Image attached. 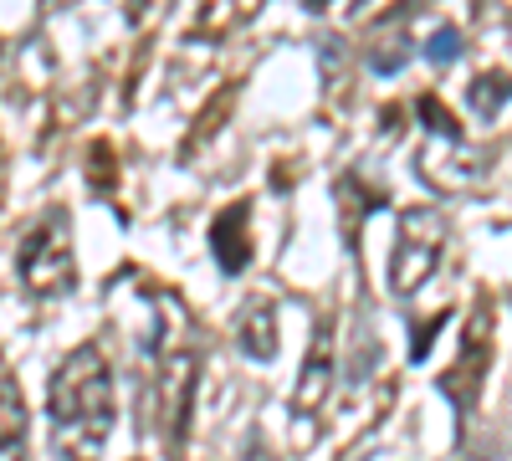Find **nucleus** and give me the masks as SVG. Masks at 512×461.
Returning a JSON list of instances; mask_svg holds the SVG:
<instances>
[{
  "label": "nucleus",
  "mask_w": 512,
  "mask_h": 461,
  "mask_svg": "<svg viewBox=\"0 0 512 461\" xmlns=\"http://www.w3.org/2000/svg\"><path fill=\"white\" fill-rule=\"evenodd\" d=\"M47 415H52V446L57 461H103V446L118 421L113 400V364L103 344H77L47 385Z\"/></svg>",
  "instance_id": "f257e3e1"
},
{
  "label": "nucleus",
  "mask_w": 512,
  "mask_h": 461,
  "mask_svg": "<svg viewBox=\"0 0 512 461\" xmlns=\"http://www.w3.org/2000/svg\"><path fill=\"white\" fill-rule=\"evenodd\" d=\"M159 303V328L149 339V359H154V415L164 431V451L169 461H180L185 436H190V410H195V380H200V339L190 313L169 298L154 292Z\"/></svg>",
  "instance_id": "f03ea898"
},
{
  "label": "nucleus",
  "mask_w": 512,
  "mask_h": 461,
  "mask_svg": "<svg viewBox=\"0 0 512 461\" xmlns=\"http://www.w3.org/2000/svg\"><path fill=\"white\" fill-rule=\"evenodd\" d=\"M16 277L31 298H67L77 292V251H72V216L47 205L16 241Z\"/></svg>",
  "instance_id": "7ed1b4c3"
},
{
  "label": "nucleus",
  "mask_w": 512,
  "mask_h": 461,
  "mask_svg": "<svg viewBox=\"0 0 512 461\" xmlns=\"http://www.w3.org/2000/svg\"><path fill=\"white\" fill-rule=\"evenodd\" d=\"M446 216L431 205H405L395 221V251H390V292L395 298H415V292L436 277L446 257Z\"/></svg>",
  "instance_id": "20e7f679"
},
{
  "label": "nucleus",
  "mask_w": 512,
  "mask_h": 461,
  "mask_svg": "<svg viewBox=\"0 0 512 461\" xmlns=\"http://www.w3.org/2000/svg\"><path fill=\"white\" fill-rule=\"evenodd\" d=\"M487 364H492V303H477L472 318H466V328H461V354H456V364L436 380V390H441V395L451 400V410H456V431L466 426V415L477 410Z\"/></svg>",
  "instance_id": "39448f33"
},
{
  "label": "nucleus",
  "mask_w": 512,
  "mask_h": 461,
  "mask_svg": "<svg viewBox=\"0 0 512 461\" xmlns=\"http://www.w3.org/2000/svg\"><path fill=\"white\" fill-rule=\"evenodd\" d=\"M487 164H492V154L477 149V144H466V139H431L420 149L415 170H420L425 185H436L446 195H461V190H482L487 185Z\"/></svg>",
  "instance_id": "423d86ee"
},
{
  "label": "nucleus",
  "mask_w": 512,
  "mask_h": 461,
  "mask_svg": "<svg viewBox=\"0 0 512 461\" xmlns=\"http://www.w3.org/2000/svg\"><path fill=\"white\" fill-rule=\"evenodd\" d=\"M328 385H333V323L323 318L313 328V344L303 354V369H297V390H292V415L297 426L308 421V415H318V405L328 400Z\"/></svg>",
  "instance_id": "0eeeda50"
},
{
  "label": "nucleus",
  "mask_w": 512,
  "mask_h": 461,
  "mask_svg": "<svg viewBox=\"0 0 512 461\" xmlns=\"http://www.w3.org/2000/svg\"><path fill=\"white\" fill-rule=\"evenodd\" d=\"M210 251H216V267L226 277H241L251 267V205L246 200H231L226 211L210 221Z\"/></svg>",
  "instance_id": "6e6552de"
},
{
  "label": "nucleus",
  "mask_w": 512,
  "mask_h": 461,
  "mask_svg": "<svg viewBox=\"0 0 512 461\" xmlns=\"http://www.w3.org/2000/svg\"><path fill=\"white\" fill-rule=\"evenodd\" d=\"M26 436H31V410L16 385V374L0 359V461H26Z\"/></svg>",
  "instance_id": "1a4fd4ad"
},
{
  "label": "nucleus",
  "mask_w": 512,
  "mask_h": 461,
  "mask_svg": "<svg viewBox=\"0 0 512 461\" xmlns=\"http://www.w3.org/2000/svg\"><path fill=\"white\" fill-rule=\"evenodd\" d=\"M236 349H241L246 359H256V364H272V359H277V313H272V303H256V308L241 318Z\"/></svg>",
  "instance_id": "9d476101"
},
{
  "label": "nucleus",
  "mask_w": 512,
  "mask_h": 461,
  "mask_svg": "<svg viewBox=\"0 0 512 461\" xmlns=\"http://www.w3.org/2000/svg\"><path fill=\"white\" fill-rule=\"evenodd\" d=\"M359 185H364L359 170H349L344 180H338V200H344V236H349V241H359V226L379 211L384 200H390L384 190H359Z\"/></svg>",
  "instance_id": "9b49d317"
},
{
  "label": "nucleus",
  "mask_w": 512,
  "mask_h": 461,
  "mask_svg": "<svg viewBox=\"0 0 512 461\" xmlns=\"http://www.w3.org/2000/svg\"><path fill=\"white\" fill-rule=\"evenodd\" d=\"M405 62H410V36H405V11H400L390 31H379V36L369 41V67H374L379 77H395Z\"/></svg>",
  "instance_id": "f8f14e48"
},
{
  "label": "nucleus",
  "mask_w": 512,
  "mask_h": 461,
  "mask_svg": "<svg viewBox=\"0 0 512 461\" xmlns=\"http://www.w3.org/2000/svg\"><path fill=\"white\" fill-rule=\"evenodd\" d=\"M502 103H512V72H477L472 88H466V108H472L477 118H497Z\"/></svg>",
  "instance_id": "ddd939ff"
},
{
  "label": "nucleus",
  "mask_w": 512,
  "mask_h": 461,
  "mask_svg": "<svg viewBox=\"0 0 512 461\" xmlns=\"http://www.w3.org/2000/svg\"><path fill=\"white\" fill-rule=\"evenodd\" d=\"M318 62H323V88H328V98L344 103V93L354 88V72H349V62H344V41L323 36V41H318Z\"/></svg>",
  "instance_id": "4468645a"
},
{
  "label": "nucleus",
  "mask_w": 512,
  "mask_h": 461,
  "mask_svg": "<svg viewBox=\"0 0 512 461\" xmlns=\"http://www.w3.org/2000/svg\"><path fill=\"white\" fill-rule=\"evenodd\" d=\"M415 113H420V123H425V134H431V139H461V123L446 113V103L436 93H420Z\"/></svg>",
  "instance_id": "2eb2a0df"
},
{
  "label": "nucleus",
  "mask_w": 512,
  "mask_h": 461,
  "mask_svg": "<svg viewBox=\"0 0 512 461\" xmlns=\"http://www.w3.org/2000/svg\"><path fill=\"white\" fill-rule=\"evenodd\" d=\"M461 47H466V41H461V31H456L451 21H441V26H436L431 36H425V47H420V52H425V62H436V67H451V62L461 57Z\"/></svg>",
  "instance_id": "dca6fc26"
},
{
  "label": "nucleus",
  "mask_w": 512,
  "mask_h": 461,
  "mask_svg": "<svg viewBox=\"0 0 512 461\" xmlns=\"http://www.w3.org/2000/svg\"><path fill=\"white\" fill-rule=\"evenodd\" d=\"M451 323V308H441L436 318H425V323H415V339H410V359L420 364L425 354H431V344H436V333Z\"/></svg>",
  "instance_id": "f3484780"
},
{
  "label": "nucleus",
  "mask_w": 512,
  "mask_h": 461,
  "mask_svg": "<svg viewBox=\"0 0 512 461\" xmlns=\"http://www.w3.org/2000/svg\"><path fill=\"white\" fill-rule=\"evenodd\" d=\"M88 185L93 190H113V144H93L88 149Z\"/></svg>",
  "instance_id": "a211bd4d"
},
{
  "label": "nucleus",
  "mask_w": 512,
  "mask_h": 461,
  "mask_svg": "<svg viewBox=\"0 0 512 461\" xmlns=\"http://www.w3.org/2000/svg\"><path fill=\"white\" fill-rule=\"evenodd\" d=\"M0 190H6V159H0Z\"/></svg>",
  "instance_id": "6ab92c4d"
},
{
  "label": "nucleus",
  "mask_w": 512,
  "mask_h": 461,
  "mask_svg": "<svg viewBox=\"0 0 512 461\" xmlns=\"http://www.w3.org/2000/svg\"><path fill=\"white\" fill-rule=\"evenodd\" d=\"M251 461H262V456H256V451H251Z\"/></svg>",
  "instance_id": "aec40b11"
},
{
  "label": "nucleus",
  "mask_w": 512,
  "mask_h": 461,
  "mask_svg": "<svg viewBox=\"0 0 512 461\" xmlns=\"http://www.w3.org/2000/svg\"><path fill=\"white\" fill-rule=\"evenodd\" d=\"M466 461H472V456H466Z\"/></svg>",
  "instance_id": "412c9836"
}]
</instances>
